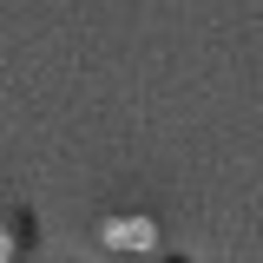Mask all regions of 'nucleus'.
Segmentation results:
<instances>
[{
	"label": "nucleus",
	"mask_w": 263,
	"mask_h": 263,
	"mask_svg": "<svg viewBox=\"0 0 263 263\" xmlns=\"http://www.w3.org/2000/svg\"><path fill=\"white\" fill-rule=\"evenodd\" d=\"M152 217H105V230H99V243L105 250H152Z\"/></svg>",
	"instance_id": "nucleus-1"
}]
</instances>
